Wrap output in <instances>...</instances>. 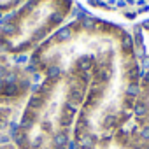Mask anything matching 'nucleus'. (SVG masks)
Returning <instances> with one entry per match:
<instances>
[{"label": "nucleus", "mask_w": 149, "mask_h": 149, "mask_svg": "<svg viewBox=\"0 0 149 149\" xmlns=\"http://www.w3.org/2000/svg\"><path fill=\"white\" fill-rule=\"evenodd\" d=\"M128 33L132 37L133 51H135L140 70L142 72L149 70V19L135 23Z\"/></svg>", "instance_id": "0eeeda50"}, {"label": "nucleus", "mask_w": 149, "mask_h": 149, "mask_svg": "<svg viewBox=\"0 0 149 149\" xmlns=\"http://www.w3.org/2000/svg\"><path fill=\"white\" fill-rule=\"evenodd\" d=\"M81 56L90 61V84L74 126V149L102 142L133 119L142 76L128 30L95 16L60 28L30 56V68L44 76Z\"/></svg>", "instance_id": "f257e3e1"}, {"label": "nucleus", "mask_w": 149, "mask_h": 149, "mask_svg": "<svg viewBox=\"0 0 149 149\" xmlns=\"http://www.w3.org/2000/svg\"><path fill=\"white\" fill-rule=\"evenodd\" d=\"M90 61L81 56L44 74L28 97L13 142L16 149H70L90 84Z\"/></svg>", "instance_id": "f03ea898"}, {"label": "nucleus", "mask_w": 149, "mask_h": 149, "mask_svg": "<svg viewBox=\"0 0 149 149\" xmlns=\"http://www.w3.org/2000/svg\"><path fill=\"white\" fill-rule=\"evenodd\" d=\"M13 61V58H9L2 49H0V67H4V65H7V63H11Z\"/></svg>", "instance_id": "9b49d317"}, {"label": "nucleus", "mask_w": 149, "mask_h": 149, "mask_svg": "<svg viewBox=\"0 0 149 149\" xmlns=\"http://www.w3.org/2000/svg\"><path fill=\"white\" fill-rule=\"evenodd\" d=\"M133 123L142 128H149V70L142 72L135 104H133Z\"/></svg>", "instance_id": "6e6552de"}, {"label": "nucleus", "mask_w": 149, "mask_h": 149, "mask_svg": "<svg viewBox=\"0 0 149 149\" xmlns=\"http://www.w3.org/2000/svg\"><path fill=\"white\" fill-rule=\"evenodd\" d=\"M0 149H16L14 142H6V144H0Z\"/></svg>", "instance_id": "f8f14e48"}, {"label": "nucleus", "mask_w": 149, "mask_h": 149, "mask_svg": "<svg viewBox=\"0 0 149 149\" xmlns=\"http://www.w3.org/2000/svg\"><path fill=\"white\" fill-rule=\"evenodd\" d=\"M74 0H26L0 23V49L9 58L32 56L70 18Z\"/></svg>", "instance_id": "7ed1b4c3"}, {"label": "nucleus", "mask_w": 149, "mask_h": 149, "mask_svg": "<svg viewBox=\"0 0 149 149\" xmlns=\"http://www.w3.org/2000/svg\"><path fill=\"white\" fill-rule=\"evenodd\" d=\"M26 0H0V16H7Z\"/></svg>", "instance_id": "9d476101"}, {"label": "nucleus", "mask_w": 149, "mask_h": 149, "mask_svg": "<svg viewBox=\"0 0 149 149\" xmlns=\"http://www.w3.org/2000/svg\"><path fill=\"white\" fill-rule=\"evenodd\" d=\"M21 111L13 107H0V144L13 142L14 126L18 123Z\"/></svg>", "instance_id": "1a4fd4ad"}, {"label": "nucleus", "mask_w": 149, "mask_h": 149, "mask_svg": "<svg viewBox=\"0 0 149 149\" xmlns=\"http://www.w3.org/2000/svg\"><path fill=\"white\" fill-rule=\"evenodd\" d=\"M86 149H149V128H142L132 119L114 135Z\"/></svg>", "instance_id": "39448f33"}, {"label": "nucleus", "mask_w": 149, "mask_h": 149, "mask_svg": "<svg viewBox=\"0 0 149 149\" xmlns=\"http://www.w3.org/2000/svg\"><path fill=\"white\" fill-rule=\"evenodd\" d=\"M37 74L14 60L0 67V107L23 109L35 88Z\"/></svg>", "instance_id": "20e7f679"}, {"label": "nucleus", "mask_w": 149, "mask_h": 149, "mask_svg": "<svg viewBox=\"0 0 149 149\" xmlns=\"http://www.w3.org/2000/svg\"><path fill=\"white\" fill-rule=\"evenodd\" d=\"M83 2L100 13H109L126 21H135L149 14V0H83Z\"/></svg>", "instance_id": "423d86ee"}]
</instances>
